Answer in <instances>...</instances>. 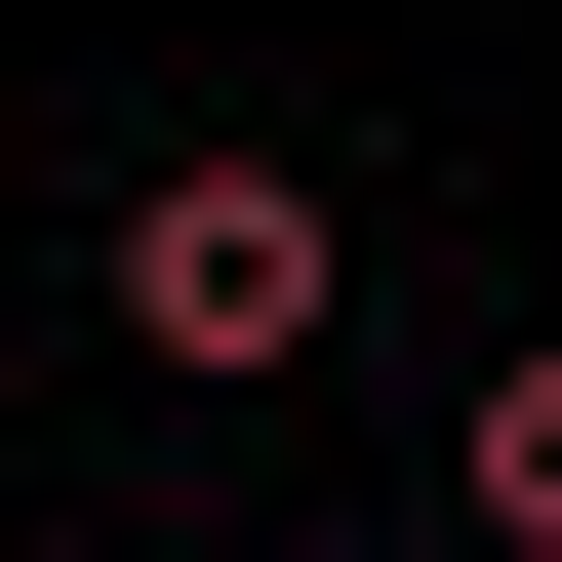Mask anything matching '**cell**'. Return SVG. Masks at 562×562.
<instances>
[{
    "label": "cell",
    "mask_w": 562,
    "mask_h": 562,
    "mask_svg": "<svg viewBox=\"0 0 562 562\" xmlns=\"http://www.w3.org/2000/svg\"><path fill=\"white\" fill-rule=\"evenodd\" d=\"M442 522H482V562H562V362H482V402H442Z\"/></svg>",
    "instance_id": "cell-2"
},
{
    "label": "cell",
    "mask_w": 562,
    "mask_h": 562,
    "mask_svg": "<svg viewBox=\"0 0 562 562\" xmlns=\"http://www.w3.org/2000/svg\"><path fill=\"white\" fill-rule=\"evenodd\" d=\"M322 322H362V201L322 161H121V362L241 402V362H322Z\"/></svg>",
    "instance_id": "cell-1"
}]
</instances>
